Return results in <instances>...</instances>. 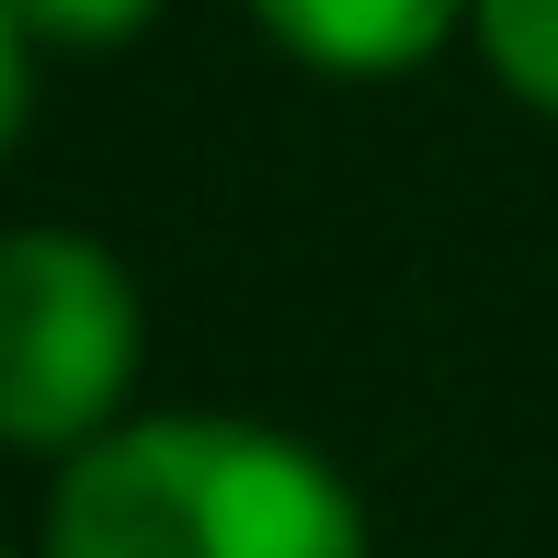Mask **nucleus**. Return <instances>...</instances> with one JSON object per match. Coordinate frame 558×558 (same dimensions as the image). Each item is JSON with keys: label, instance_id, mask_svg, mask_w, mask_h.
I'll use <instances>...</instances> for the list:
<instances>
[{"label": "nucleus", "instance_id": "obj_4", "mask_svg": "<svg viewBox=\"0 0 558 558\" xmlns=\"http://www.w3.org/2000/svg\"><path fill=\"white\" fill-rule=\"evenodd\" d=\"M468 35L490 58L501 92H524L536 114H558V0H468Z\"/></svg>", "mask_w": 558, "mask_h": 558}, {"label": "nucleus", "instance_id": "obj_6", "mask_svg": "<svg viewBox=\"0 0 558 558\" xmlns=\"http://www.w3.org/2000/svg\"><path fill=\"white\" fill-rule=\"evenodd\" d=\"M23 114H35V35H23V12L0 0V160L23 148Z\"/></svg>", "mask_w": 558, "mask_h": 558}, {"label": "nucleus", "instance_id": "obj_5", "mask_svg": "<svg viewBox=\"0 0 558 558\" xmlns=\"http://www.w3.org/2000/svg\"><path fill=\"white\" fill-rule=\"evenodd\" d=\"M12 12H23V35H35V46L104 58V46H125V35H148V23H160V0H12Z\"/></svg>", "mask_w": 558, "mask_h": 558}, {"label": "nucleus", "instance_id": "obj_1", "mask_svg": "<svg viewBox=\"0 0 558 558\" xmlns=\"http://www.w3.org/2000/svg\"><path fill=\"white\" fill-rule=\"evenodd\" d=\"M46 558H365V501L274 422L148 411L58 468Z\"/></svg>", "mask_w": 558, "mask_h": 558}, {"label": "nucleus", "instance_id": "obj_2", "mask_svg": "<svg viewBox=\"0 0 558 558\" xmlns=\"http://www.w3.org/2000/svg\"><path fill=\"white\" fill-rule=\"evenodd\" d=\"M148 353L137 274L92 228H0V445L81 456L125 422Z\"/></svg>", "mask_w": 558, "mask_h": 558}, {"label": "nucleus", "instance_id": "obj_3", "mask_svg": "<svg viewBox=\"0 0 558 558\" xmlns=\"http://www.w3.org/2000/svg\"><path fill=\"white\" fill-rule=\"evenodd\" d=\"M274 46L296 69H331V81H399L468 23V0H251Z\"/></svg>", "mask_w": 558, "mask_h": 558}]
</instances>
